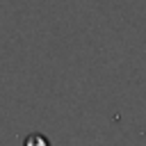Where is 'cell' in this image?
Listing matches in <instances>:
<instances>
[{
    "label": "cell",
    "instance_id": "6da1fadb",
    "mask_svg": "<svg viewBox=\"0 0 146 146\" xmlns=\"http://www.w3.org/2000/svg\"><path fill=\"white\" fill-rule=\"evenodd\" d=\"M23 146H50V141L41 135V132H30L23 141Z\"/></svg>",
    "mask_w": 146,
    "mask_h": 146
}]
</instances>
